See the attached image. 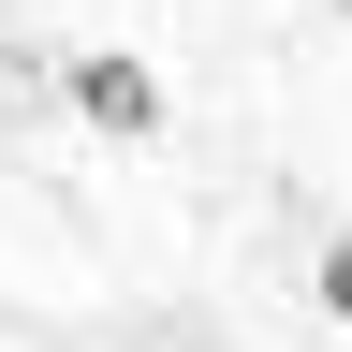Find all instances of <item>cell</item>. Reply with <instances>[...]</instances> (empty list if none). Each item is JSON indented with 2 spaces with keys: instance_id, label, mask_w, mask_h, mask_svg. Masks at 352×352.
Here are the masks:
<instances>
[{
  "instance_id": "1",
  "label": "cell",
  "mask_w": 352,
  "mask_h": 352,
  "mask_svg": "<svg viewBox=\"0 0 352 352\" xmlns=\"http://www.w3.org/2000/svg\"><path fill=\"white\" fill-rule=\"evenodd\" d=\"M74 118H103V132H162V74L103 44V59H74Z\"/></svg>"
},
{
  "instance_id": "2",
  "label": "cell",
  "mask_w": 352,
  "mask_h": 352,
  "mask_svg": "<svg viewBox=\"0 0 352 352\" xmlns=\"http://www.w3.org/2000/svg\"><path fill=\"white\" fill-rule=\"evenodd\" d=\"M323 308L352 323V235H323Z\"/></svg>"
}]
</instances>
